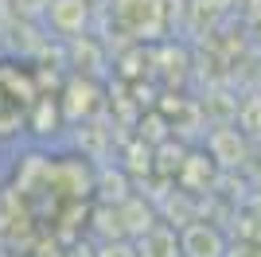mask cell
Segmentation results:
<instances>
[{"label": "cell", "mask_w": 261, "mask_h": 257, "mask_svg": "<svg viewBox=\"0 0 261 257\" xmlns=\"http://www.w3.org/2000/svg\"><path fill=\"white\" fill-rule=\"evenodd\" d=\"M35 97H39V86H35L32 63L16 55H0V144L23 137Z\"/></svg>", "instance_id": "cell-1"}, {"label": "cell", "mask_w": 261, "mask_h": 257, "mask_svg": "<svg viewBox=\"0 0 261 257\" xmlns=\"http://www.w3.org/2000/svg\"><path fill=\"white\" fill-rule=\"evenodd\" d=\"M98 20L109 23V35H121L125 47H156L168 39L164 35V0H109L98 12Z\"/></svg>", "instance_id": "cell-2"}, {"label": "cell", "mask_w": 261, "mask_h": 257, "mask_svg": "<svg viewBox=\"0 0 261 257\" xmlns=\"http://www.w3.org/2000/svg\"><path fill=\"white\" fill-rule=\"evenodd\" d=\"M55 97H59L66 128H78L94 121L98 113H106V82H94V78L63 74V86L55 90Z\"/></svg>", "instance_id": "cell-3"}, {"label": "cell", "mask_w": 261, "mask_h": 257, "mask_svg": "<svg viewBox=\"0 0 261 257\" xmlns=\"http://www.w3.org/2000/svg\"><path fill=\"white\" fill-rule=\"evenodd\" d=\"M63 66H66V74L106 82V78L113 74V55H109V47L101 43V35L90 32V35H82V39L63 43Z\"/></svg>", "instance_id": "cell-4"}, {"label": "cell", "mask_w": 261, "mask_h": 257, "mask_svg": "<svg viewBox=\"0 0 261 257\" xmlns=\"http://www.w3.org/2000/svg\"><path fill=\"white\" fill-rule=\"evenodd\" d=\"M94 20H98V12L86 0H51V8L43 16V32L55 43H70L94 32Z\"/></svg>", "instance_id": "cell-5"}, {"label": "cell", "mask_w": 261, "mask_h": 257, "mask_svg": "<svg viewBox=\"0 0 261 257\" xmlns=\"http://www.w3.org/2000/svg\"><path fill=\"white\" fill-rule=\"evenodd\" d=\"M199 148L211 156V164L218 171H242L246 160H250V152H253V144L234 125H215V128H207V137H203Z\"/></svg>", "instance_id": "cell-6"}, {"label": "cell", "mask_w": 261, "mask_h": 257, "mask_svg": "<svg viewBox=\"0 0 261 257\" xmlns=\"http://www.w3.org/2000/svg\"><path fill=\"white\" fill-rule=\"evenodd\" d=\"M226 249L230 238L218 222L199 218V222H187L179 230V257H226Z\"/></svg>", "instance_id": "cell-7"}, {"label": "cell", "mask_w": 261, "mask_h": 257, "mask_svg": "<svg viewBox=\"0 0 261 257\" xmlns=\"http://www.w3.org/2000/svg\"><path fill=\"white\" fill-rule=\"evenodd\" d=\"M113 211H117V226H121V238H125V242H137L141 234H148V230L160 222L152 199H148L144 191L129 195V199H125L121 207H113Z\"/></svg>", "instance_id": "cell-8"}, {"label": "cell", "mask_w": 261, "mask_h": 257, "mask_svg": "<svg viewBox=\"0 0 261 257\" xmlns=\"http://www.w3.org/2000/svg\"><path fill=\"white\" fill-rule=\"evenodd\" d=\"M63 128H66V121H63V109H59V97L55 94H39L35 106H32V117H28L23 137H32L35 144H51Z\"/></svg>", "instance_id": "cell-9"}, {"label": "cell", "mask_w": 261, "mask_h": 257, "mask_svg": "<svg viewBox=\"0 0 261 257\" xmlns=\"http://www.w3.org/2000/svg\"><path fill=\"white\" fill-rule=\"evenodd\" d=\"M215 179H218V168L211 164V156L203 148H191L184 168H179V175H175V187L187 191V195H195V199H203V195H211Z\"/></svg>", "instance_id": "cell-10"}, {"label": "cell", "mask_w": 261, "mask_h": 257, "mask_svg": "<svg viewBox=\"0 0 261 257\" xmlns=\"http://www.w3.org/2000/svg\"><path fill=\"white\" fill-rule=\"evenodd\" d=\"M137 257H179V230L168 222H156L148 234H141L133 242Z\"/></svg>", "instance_id": "cell-11"}, {"label": "cell", "mask_w": 261, "mask_h": 257, "mask_svg": "<svg viewBox=\"0 0 261 257\" xmlns=\"http://www.w3.org/2000/svg\"><path fill=\"white\" fill-rule=\"evenodd\" d=\"M234 128H238L250 144H261V90H246V94H238Z\"/></svg>", "instance_id": "cell-12"}, {"label": "cell", "mask_w": 261, "mask_h": 257, "mask_svg": "<svg viewBox=\"0 0 261 257\" xmlns=\"http://www.w3.org/2000/svg\"><path fill=\"white\" fill-rule=\"evenodd\" d=\"M47 8H51V0H12L16 20H20V23H35V28H43Z\"/></svg>", "instance_id": "cell-13"}, {"label": "cell", "mask_w": 261, "mask_h": 257, "mask_svg": "<svg viewBox=\"0 0 261 257\" xmlns=\"http://www.w3.org/2000/svg\"><path fill=\"white\" fill-rule=\"evenodd\" d=\"M98 257H137V249L125 238H113V242H98Z\"/></svg>", "instance_id": "cell-14"}, {"label": "cell", "mask_w": 261, "mask_h": 257, "mask_svg": "<svg viewBox=\"0 0 261 257\" xmlns=\"http://www.w3.org/2000/svg\"><path fill=\"white\" fill-rule=\"evenodd\" d=\"M242 211H246V214H250V218H253V222L261 226V183H257V187H250V191H246V199H242Z\"/></svg>", "instance_id": "cell-15"}, {"label": "cell", "mask_w": 261, "mask_h": 257, "mask_svg": "<svg viewBox=\"0 0 261 257\" xmlns=\"http://www.w3.org/2000/svg\"><path fill=\"white\" fill-rule=\"evenodd\" d=\"M16 28V12H12V0H0V35Z\"/></svg>", "instance_id": "cell-16"}, {"label": "cell", "mask_w": 261, "mask_h": 257, "mask_svg": "<svg viewBox=\"0 0 261 257\" xmlns=\"http://www.w3.org/2000/svg\"><path fill=\"white\" fill-rule=\"evenodd\" d=\"M250 32V43H253V51L261 55V23H253V28H246Z\"/></svg>", "instance_id": "cell-17"}, {"label": "cell", "mask_w": 261, "mask_h": 257, "mask_svg": "<svg viewBox=\"0 0 261 257\" xmlns=\"http://www.w3.org/2000/svg\"><path fill=\"white\" fill-rule=\"evenodd\" d=\"M4 175H8V160H4V144H0V187H4Z\"/></svg>", "instance_id": "cell-18"}, {"label": "cell", "mask_w": 261, "mask_h": 257, "mask_svg": "<svg viewBox=\"0 0 261 257\" xmlns=\"http://www.w3.org/2000/svg\"><path fill=\"white\" fill-rule=\"evenodd\" d=\"M86 4H90V8H94V12H101V8H106V4H109V0H86Z\"/></svg>", "instance_id": "cell-19"}]
</instances>
